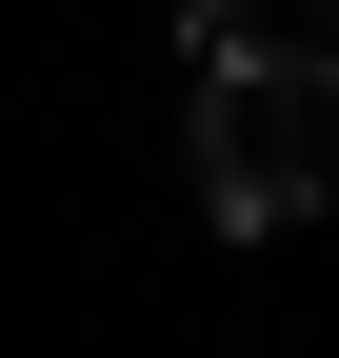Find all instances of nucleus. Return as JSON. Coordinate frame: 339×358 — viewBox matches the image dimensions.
<instances>
[{"label": "nucleus", "mask_w": 339, "mask_h": 358, "mask_svg": "<svg viewBox=\"0 0 339 358\" xmlns=\"http://www.w3.org/2000/svg\"><path fill=\"white\" fill-rule=\"evenodd\" d=\"M339 199V80L279 60H200V219L220 239H279V219Z\"/></svg>", "instance_id": "nucleus-1"}, {"label": "nucleus", "mask_w": 339, "mask_h": 358, "mask_svg": "<svg viewBox=\"0 0 339 358\" xmlns=\"http://www.w3.org/2000/svg\"><path fill=\"white\" fill-rule=\"evenodd\" d=\"M200 60H279V80H339V0H180Z\"/></svg>", "instance_id": "nucleus-2"}]
</instances>
